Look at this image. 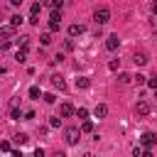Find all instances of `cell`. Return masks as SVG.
I'll list each match as a JSON object with an SVG mask.
<instances>
[{
	"mask_svg": "<svg viewBox=\"0 0 157 157\" xmlns=\"http://www.w3.org/2000/svg\"><path fill=\"white\" fill-rule=\"evenodd\" d=\"M93 20H96L98 27L105 25V22H110V10H108V7H98V10L93 12Z\"/></svg>",
	"mask_w": 157,
	"mask_h": 157,
	"instance_id": "obj_2",
	"label": "cell"
},
{
	"mask_svg": "<svg viewBox=\"0 0 157 157\" xmlns=\"http://www.w3.org/2000/svg\"><path fill=\"white\" fill-rule=\"evenodd\" d=\"M29 22L32 25H39V15H29Z\"/></svg>",
	"mask_w": 157,
	"mask_h": 157,
	"instance_id": "obj_33",
	"label": "cell"
},
{
	"mask_svg": "<svg viewBox=\"0 0 157 157\" xmlns=\"http://www.w3.org/2000/svg\"><path fill=\"white\" fill-rule=\"evenodd\" d=\"M132 155H135V157H142V155H145V147H132Z\"/></svg>",
	"mask_w": 157,
	"mask_h": 157,
	"instance_id": "obj_31",
	"label": "cell"
},
{
	"mask_svg": "<svg viewBox=\"0 0 157 157\" xmlns=\"http://www.w3.org/2000/svg\"><path fill=\"white\" fill-rule=\"evenodd\" d=\"M140 145H142V147H152V145H157V135H155V132H142Z\"/></svg>",
	"mask_w": 157,
	"mask_h": 157,
	"instance_id": "obj_5",
	"label": "cell"
},
{
	"mask_svg": "<svg viewBox=\"0 0 157 157\" xmlns=\"http://www.w3.org/2000/svg\"><path fill=\"white\" fill-rule=\"evenodd\" d=\"M81 132H93V123L91 120H83L81 123Z\"/></svg>",
	"mask_w": 157,
	"mask_h": 157,
	"instance_id": "obj_19",
	"label": "cell"
},
{
	"mask_svg": "<svg viewBox=\"0 0 157 157\" xmlns=\"http://www.w3.org/2000/svg\"><path fill=\"white\" fill-rule=\"evenodd\" d=\"M15 44H17V49H27L29 37H25V34H22V37H17V39H15Z\"/></svg>",
	"mask_w": 157,
	"mask_h": 157,
	"instance_id": "obj_12",
	"label": "cell"
},
{
	"mask_svg": "<svg viewBox=\"0 0 157 157\" xmlns=\"http://www.w3.org/2000/svg\"><path fill=\"white\" fill-rule=\"evenodd\" d=\"M29 98H34V101H39V98H42V93H39V86H32V88H29Z\"/></svg>",
	"mask_w": 157,
	"mask_h": 157,
	"instance_id": "obj_17",
	"label": "cell"
},
{
	"mask_svg": "<svg viewBox=\"0 0 157 157\" xmlns=\"http://www.w3.org/2000/svg\"><path fill=\"white\" fill-rule=\"evenodd\" d=\"M83 32H86V27H83V25H78V22L69 25V37H81Z\"/></svg>",
	"mask_w": 157,
	"mask_h": 157,
	"instance_id": "obj_7",
	"label": "cell"
},
{
	"mask_svg": "<svg viewBox=\"0 0 157 157\" xmlns=\"http://www.w3.org/2000/svg\"><path fill=\"white\" fill-rule=\"evenodd\" d=\"M49 78H52V86H54V88H59V91H66V81H64L59 74H52Z\"/></svg>",
	"mask_w": 157,
	"mask_h": 157,
	"instance_id": "obj_10",
	"label": "cell"
},
{
	"mask_svg": "<svg viewBox=\"0 0 157 157\" xmlns=\"http://www.w3.org/2000/svg\"><path fill=\"white\" fill-rule=\"evenodd\" d=\"M0 150H2V152H12V147H10V142H7V140H2V142H0Z\"/></svg>",
	"mask_w": 157,
	"mask_h": 157,
	"instance_id": "obj_29",
	"label": "cell"
},
{
	"mask_svg": "<svg viewBox=\"0 0 157 157\" xmlns=\"http://www.w3.org/2000/svg\"><path fill=\"white\" fill-rule=\"evenodd\" d=\"M42 12V2H32V7H29V15H39Z\"/></svg>",
	"mask_w": 157,
	"mask_h": 157,
	"instance_id": "obj_21",
	"label": "cell"
},
{
	"mask_svg": "<svg viewBox=\"0 0 157 157\" xmlns=\"http://www.w3.org/2000/svg\"><path fill=\"white\" fill-rule=\"evenodd\" d=\"M132 81H135L137 86H142V83H147V76H142V74H135V76H132Z\"/></svg>",
	"mask_w": 157,
	"mask_h": 157,
	"instance_id": "obj_23",
	"label": "cell"
},
{
	"mask_svg": "<svg viewBox=\"0 0 157 157\" xmlns=\"http://www.w3.org/2000/svg\"><path fill=\"white\" fill-rule=\"evenodd\" d=\"M12 32H15L12 25L0 27V49H7V47H10V37H12Z\"/></svg>",
	"mask_w": 157,
	"mask_h": 157,
	"instance_id": "obj_1",
	"label": "cell"
},
{
	"mask_svg": "<svg viewBox=\"0 0 157 157\" xmlns=\"http://www.w3.org/2000/svg\"><path fill=\"white\" fill-rule=\"evenodd\" d=\"M42 98H44V103H54V101H56V96H54V93H44Z\"/></svg>",
	"mask_w": 157,
	"mask_h": 157,
	"instance_id": "obj_28",
	"label": "cell"
},
{
	"mask_svg": "<svg viewBox=\"0 0 157 157\" xmlns=\"http://www.w3.org/2000/svg\"><path fill=\"white\" fill-rule=\"evenodd\" d=\"M39 42H42V44H44V47H47V44H49V42H52V32H44V34H42V37H39Z\"/></svg>",
	"mask_w": 157,
	"mask_h": 157,
	"instance_id": "obj_24",
	"label": "cell"
},
{
	"mask_svg": "<svg viewBox=\"0 0 157 157\" xmlns=\"http://www.w3.org/2000/svg\"><path fill=\"white\" fill-rule=\"evenodd\" d=\"M93 115H96V118H105V115H108V105H105V103H98V105L93 108Z\"/></svg>",
	"mask_w": 157,
	"mask_h": 157,
	"instance_id": "obj_11",
	"label": "cell"
},
{
	"mask_svg": "<svg viewBox=\"0 0 157 157\" xmlns=\"http://www.w3.org/2000/svg\"><path fill=\"white\" fill-rule=\"evenodd\" d=\"M10 5H15V7H20V5H22V0H10Z\"/></svg>",
	"mask_w": 157,
	"mask_h": 157,
	"instance_id": "obj_34",
	"label": "cell"
},
{
	"mask_svg": "<svg viewBox=\"0 0 157 157\" xmlns=\"http://www.w3.org/2000/svg\"><path fill=\"white\" fill-rule=\"evenodd\" d=\"M64 47H66V52H71V49H74V37H69V39L64 42Z\"/></svg>",
	"mask_w": 157,
	"mask_h": 157,
	"instance_id": "obj_30",
	"label": "cell"
},
{
	"mask_svg": "<svg viewBox=\"0 0 157 157\" xmlns=\"http://www.w3.org/2000/svg\"><path fill=\"white\" fill-rule=\"evenodd\" d=\"M15 59H17L20 64H25V61H27V49H17V54H15Z\"/></svg>",
	"mask_w": 157,
	"mask_h": 157,
	"instance_id": "obj_14",
	"label": "cell"
},
{
	"mask_svg": "<svg viewBox=\"0 0 157 157\" xmlns=\"http://www.w3.org/2000/svg\"><path fill=\"white\" fill-rule=\"evenodd\" d=\"M135 115H140V118L150 115V103H147V101H137V103H135Z\"/></svg>",
	"mask_w": 157,
	"mask_h": 157,
	"instance_id": "obj_3",
	"label": "cell"
},
{
	"mask_svg": "<svg viewBox=\"0 0 157 157\" xmlns=\"http://www.w3.org/2000/svg\"><path fill=\"white\" fill-rule=\"evenodd\" d=\"M59 25H61V20H52V17H49V32H56Z\"/></svg>",
	"mask_w": 157,
	"mask_h": 157,
	"instance_id": "obj_22",
	"label": "cell"
},
{
	"mask_svg": "<svg viewBox=\"0 0 157 157\" xmlns=\"http://www.w3.org/2000/svg\"><path fill=\"white\" fill-rule=\"evenodd\" d=\"M88 86H91V78H86V76L76 78V88H88Z\"/></svg>",
	"mask_w": 157,
	"mask_h": 157,
	"instance_id": "obj_13",
	"label": "cell"
},
{
	"mask_svg": "<svg viewBox=\"0 0 157 157\" xmlns=\"http://www.w3.org/2000/svg\"><path fill=\"white\" fill-rule=\"evenodd\" d=\"M155 98H157V88H155Z\"/></svg>",
	"mask_w": 157,
	"mask_h": 157,
	"instance_id": "obj_36",
	"label": "cell"
},
{
	"mask_svg": "<svg viewBox=\"0 0 157 157\" xmlns=\"http://www.w3.org/2000/svg\"><path fill=\"white\" fill-rule=\"evenodd\" d=\"M27 140H29V137H27L25 132H17V135H15V142H17V145H27Z\"/></svg>",
	"mask_w": 157,
	"mask_h": 157,
	"instance_id": "obj_20",
	"label": "cell"
},
{
	"mask_svg": "<svg viewBox=\"0 0 157 157\" xmlns=\"http://www.w3.org/2000/svg\"><path fill=\"white\" fill-rule=\"evenodd\" d=\"M118 66H120V61H118V59H110V64H108V69H110V71H118Z\"/></svg>",
	"mask_w": 157,
	"mask_h": 157,
	"instance_id": "obj_27",
	"label": "cell"
},
{
	"mask_svg": "<svg viewBox=\"0 0 157 157\" xmlns=\"http://www.w3.org/2000/svg\"><path fill=\"white\" fill-rule=\"evenodd\" d=\"M152 12H155V15H157V0H155V2H152Z\"/></svg>",
	"mask_w": 157,
	"mask_h": 157,
	"instance_id": "obj_35",
	"label": "cell"
},
{
	"mask_svg": "<svg viewBox=\"0 0 157 157\" xmlns=\"http://www.w3.org/2000/svg\"><path fill=\"white\" fill-rule=\"evenodd\" d=\"M59 115H61V118H71V115H76V108H74L71 103H61V108H59Z\"/></svg>",
	"mask_w": 157,
	"mask_h": 157,
	"instance_id": "obj_6",
	"label": "cell"
},
{
	"mask_svg": "<svg viewBox=\"0 0 157 157\" xmlns=\"http://www.w3.org/2000/svg\"><path fill=\"white\" fill-rule=\"evenodd\" d=\"M59 125H61V118H59V115L49 118V128H59Z\"/></svg>",
	"mask_w": 157,
	"mask_h": 157,
	"instance_id": "obj_26",
	"label": "cell"
},
{
	"mask_svg": "<svg viewBox=\"0 0 157 157\" xmlns=\"http://www.w3.org/2000/svg\"><path fill=\"white\" fill-rule=\"evenodd\" d=\"M10 25H12L15 29H17V27L22 25V15H12V17H10Z\"/></svg>",
	"mask_w": 157,
	"mask_h": 157,
	"instance_id": "obj_15",
	"label": "cell"
},
{
	"mask_svg": "<svg viewBox=\"0 0 157 157\" xmlns=\"http://www.w3.org/2000/svg\"><path fill=\"white\" fill-rule=\"evenodd\" d=\"M76 118H78V120H86V118H88V110H86V108H78V110H76Z\"/></svg>",
	"mask_w": 157,
	"mask_h": 157,
	"instance_id": "obj_25",
	"label": "cell"
},
{
	"mask_svg": "<svg viewBox=\"0 0 157 157\" xmlns=\"http://www.w3.org/2000/svg\"><path fill=\"white\" fill-rule=\"evenodd\" d=\"M118 81H120V83H130V81H132V76H130V74H125V71H120V74H118Z\"/></svg>",
	"mask_w": 157,
	"mask_h": 157,
	"instance_id": "obj_16",
	"label": "cell"
},
{
	"mask_svg": "<svg viewBox=\"0 0 157 157\" xmlns=\"http://www.w3.org/2000/svg\"><path fill=\"white\" fill-rule=\"evenodd\" d=\"M10 118L12 120H22V113H20V108L15 105V108H10Z\"/></svg>",
	"mask_w": 157,
	"mask_h": 157,
	"instance_id": "obj_18",
	"label": "cell"
},
{
	"mask_svg": "<svg viewBox=\"0 0 157 157\" xmlns=\"http://www.w3.org/2000/svg\"><path fill=\"white\" fill-rule=\"evenodd\" d=\"M132 61H135L137 66H145V64L150 61V56H147V52H135V54H132Z\"/></svg>",
	"mask_w": 157,
	"mask_h": 157,
	"instance_id": "obj_9",
	"label": "cell"
},
{
	"mask_svg": "<svg viewBox=\"0 0 157 157\" xmlns=\"http://www.w3.org/2000/svg\"><path fill=\"white\" fill-rule=\"evenodd\" d=\"M118 47H120V39H118V34H110V37L105 39V49H108V52H115Z\"/></svg>",
	"mask_w": 157,
	"mask_h": 157,
	"instance_id": "obj_8",
	"label": "cell"
},
{
	"mask_svg": "<svg viewBox=\"0 0 157 157\" xmlns=\"http://www.w3.org/2000/svg\"><path fill=\"white\" fill-rule=\"evenodd\" d=\"M147 86H150V88H157V76H150V78H147Z\"/></svg>",
	"mask_w": 157,
	"mask_h": 157,
	"instance_id": "obj_32",
	"label": "cell"
},
{
	"mask_svg": "<svg viewBox=\"0 0 157 157\" xmlns=\"http://www.w3.org/2000/svg\"><path fill=\"white\" fill-rule=\"evenodd\" d=\"M64 135H66V142H69V145H76L78 137H81V130H78V128H69Z\"/></svg>",
	"mask_w": 157,
	"mask_h": 157,
	"instance_id": "obj_4",
	"label": "cell"
}]
</instances>
